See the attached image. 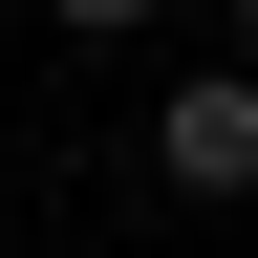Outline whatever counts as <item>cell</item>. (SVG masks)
I'll return each mask as SVG.
<instances>
[{"mask_svg": "<svg viewBox=\"0 0 258 258\" xmlns=\"http://www.w3.org/2000/svg\"><path fill=\"white\" fill-rule=\"evenodd\" d=\"M237 43H258V0H237Z\"/></svg>", "mask_w": 258, "mask_h": 258, "instance_id": "obj_3", "label": "cell"}, {"mask_svg": "<svg viewBox=\"0 0 258 258\" xmlns=\"http://www.w3.org/2000/svg\"><path fill=\"white\" fill-rule=\"evenodd\" d=\"M64 22H86V43H129V22H151V0H64Z\"/></svg>", "mask_w": 258, "mask_h": 258, "instance_id": "obj_2", "label": "cell"}, {"mask_svg": "<svg viewBox=\"0 0 258 258\" xmlns=\"http://www.w3.org/2000/svg\"><path fill=\"white\" fill-rule=\"evenodd\" d=\"M151 172H172L194 215H237V194H258V43H237V64H194L172 108H151Z\"/></svg>", "mask_w": 258, "mask_h": 258, "instance_id": "obj_1", "label": "cell"}]
</instances>
